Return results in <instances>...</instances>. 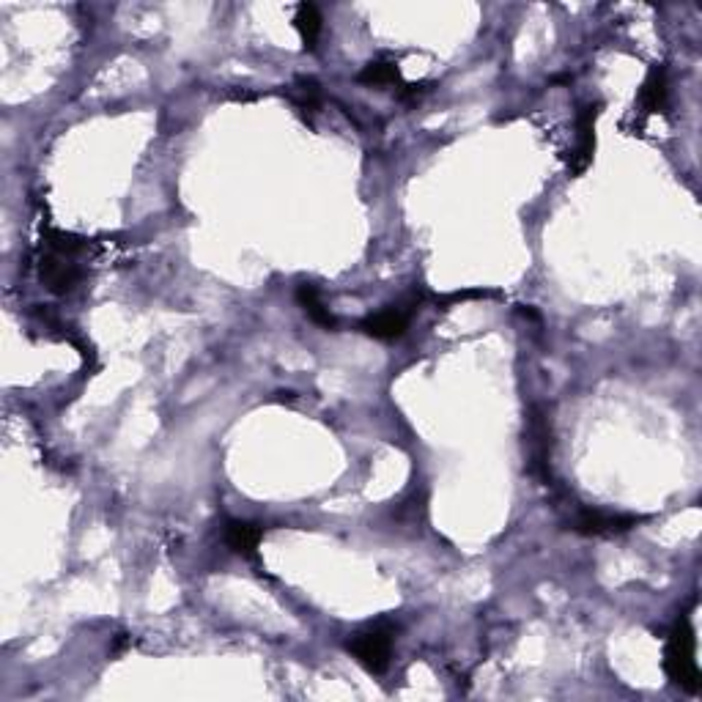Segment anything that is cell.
I'll use <instances>...</instances> for the list:
<instances>
[{"label":"cell","mask_w":702,"mask_h":702,"mask_svg":"<svg viewBox=\"0 0 702 702\" xmlns=\"http://www.w3.org/2000/svg\"><path fill=\"white\" fill-rule=\"evenodd\" d=\"M297 302L302 305V310L308 313V319L313 321V324H319L324 330H338V319H335L330 313V308L324 305L319 288L313 286V283H299Z\"/></svg>","instance_id":"9"},{"label":"cell","mask_w":702,"mask_h":702,"mask_svg":"<svg viewBox=\"0 0 702 702\" xmlns=\"http://www.w3.org/2000/svg\"><path fill=\"white\" fill-rule=\"evenodd\" d=\"M598 113H601V105H585L579 110V118H576V160H574V173L587 171V165L593 162V154H596V121Z\"/></svg>","instance_id":"5"},{"label":"cell","mask_w":702,"mask_h":702,"mask_svg":"<svg viewBox=\"0 0 702 702\" xmlns=\"http://www.w3.org/2000/svg\"><path fill=\"white\" fill-rule=\"evenodd\" d=\"M667 96H670V86H667V69L664 66H653L650 75L642 83L639 91V107L642 113H661L667 107Z\"/></svg>","instance_id":"8"},{"label":"cell","mask_w":702,"mask_h":702,"mask_svg":"<svg viewBox=\"0 0 702 702\" xmlns=\"http://www.w3.org/2000/svg\"><path fill=\"white\" fill-rule=\"evenodd\" d=\"M393 637L395 628L390 623H376V626L357 631L354 637L346 642V650L357 659L362 670L371 675H384L390 667V656H393Z\"/></svg>","instance_id":"2"},{"label":"cell","mask_w":702,"mask_h":702,"mask_svg":"<svg viewBox=\"0 0 702 702\" xmlns=\"http://www.w3.org/2000/svg\"><path fill=\"white\" fill-rule=\"evenodd\" d=\"M261 538H264V527L256 522H239V519H234V522L225 524V543H228V549L234 554L256 560Z\"/></svg>","instance_id":"7"},{"label":"cell","mask_w":702,"mask_h":702,"mask_svg":"<svg viewBox=\"0 0 702 702\" xmlns=\"http://www.w3.org/2000/svg\"><path fill=\"white\" fill-rule=\"evenodd\" d=\"M637 524H639V516H628V513H607V511H598V508H585V511L579 513V519H576V532L601 538V535H620V532L631 530V527H637Z\"/></svg>","instance_id":"4"},{"label":"cell","mask_w":702,"mask_h":702,"mask_svg":"<svg viewBox=\"0 0 702 702\" xmlns=\"http://www.w3.org/2000/svg\"><path fill=\"white\" fill-rule=\"evenodd\" d=\"M42 280L55 294L72 291V288L77 286V280H80V272H77V266L72 264V253H64V250L53 247V256H47L42 261Z\"/></svg>","instance_id":"6"},{"label":"cell","mask_w":702,"mask_h":702,"mask_svg":"<svg viewBox=\"0 0 702 702\" xmlns=\"http://www.w3.org/2000/svg\"><path fill=\"white\" fill-rule=\"evenodd\" d=\"M294 28H297L299 39L305 44V50H316L321 28H324L321 11L313 3H299L297 14H294Z\"/></svg>","instance_id":"10"},{"label":"cell","mask_w":702,"mask_h":702,"mask_svg":"<svg viewBox=\"0 0 702 702\" xmlns=\"http://www.w3.org/2000/svg\"><path fill=\"white\" fill-rule=\"evenodd\" d=\"M664 672L686 694L700 692V664H697V637L689 617H681L667 634L664 645Z\"/></svg>","instance_id":"1"},{"label":"cell","mask_w":702,"mask_h":702,"mask_svg":"<svg viewBox=\"0 0 702 702\" xmlns=\"http://www.w3.org/2000/svg\"><path fill=\"white\" fill-rule=\"evenodd\" d=\"M362 86L384 88V86H398L401 83V69L390 61H371V64L362 69L357 75Z\"/></svg>","instance_id":"11"},{"label":"cell","mask_w":702,"mask_h":702,"mask_svg":"<svg viewBox=\"0 0 702 702\" xmlns=\"http://www.w3.org/2000/svg\"><path fill=\"white\" fill-rule=\"evenodd\" d=\"M412 313H415V302L412 305H390V308L362 319L360 330L373 341H398L409 330Z\"/></svg>","instance_id":"3"}]
</instances>
